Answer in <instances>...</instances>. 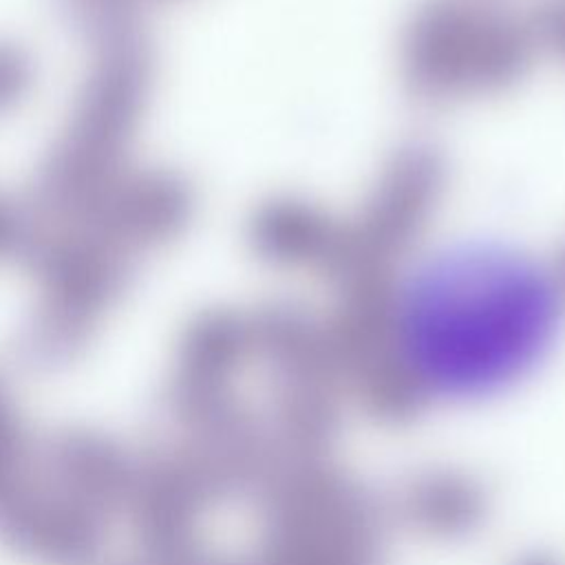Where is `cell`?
Returning a JSON list of instances; mask_svg holds the SVG:
<instances>
[{"mask_svg": "<svg viewBox=\"0 0 565 565\" xmlns=\"http://www.w3.org/2000/svg\"><path fill=\"white\" fill-rule=\"evenodd\" d=\"M565 329V289L536 256L470 238L428 254L391 294L382 358L417 406L468 411L525 386Z\"/></svg>", "mask_w": 565, "mask_h": 565, "instance_id": "6da1fadb", "label": "cell"}, {"mask_svg": "<svg viewBox=\"0 0 565 565\" xmlns=\"http://www.w3.org/2000/svg\"><path fill=\"white\" fill-rule=\"evenodd\" d=\"M95 60L62 135L38 166L31 212L73 225L128 170V150L150 97L154 57L141 22L95 44Z\"/></svg>", "mask_w": 565, "mask_h": 565, "instance_id": "7a4b0ae2", "label": "cell"}, {"mask_svg": "<svg viewBox=\"0 0 565 565\" xmlns=\"http://www.w3.org/2000/svg\"><path fill=\"white\" fill-rule=\"evenodd\" d=\"M42 289L38 329L44 335H77L102 309L128 291L137 278V256L102 236L68 225L38 221L22 258Z\"/></svg>", "mask_w": 565, "mask_h": 565, "instance_id": "3957f363", "label": "cell"}, {"mask_svg": "<svg viewBox=\"0 0 565 565\" xmlns=\"http://www.w3.org/2000/svg\"><path fill=\"white\" fill-rule=\"evenodd\" d=\"M190 210L192 194L179 174L159 168H128L68 227L88 230L137 256L174 238L188 223Z\"/></svg>", "mask_w": 565, "mask_h": 565, "instance_id": "277c9868", "label": "cell"}, {"mask_svg": "<svg viewBox=\"0 0 565 565\" xmlns=\"http://www.w3.org/2000/svg\"><path fill=\"white\" fill-rule=\"evenodd\" d=\"M53 7L64 24L86 35L93 44L139 22L137 0H53Z\"/></svg>", "mask_w": 565, "mask_h": 565, "instance_id": "5b68a950", "label": "cell"}, {"mask_svg": "<svg viewBox=\"0 0 565 565\" xmlns=\"http://www.w3.org/2000/svg\"><path fill=\"white\" fill-rule=\"evenodd\" d=\"M35 77L31 53L13 42L0 38V115L11 113L29 95Z\"/></svg>", "mask_w": 565, "mask_h": 565, "instance_id": "8992f818", "label": "cell"}, {"mask_svg": "<svg viewBox=\"0 0 565 565\" xmlns=\"http://www.w3.org/2000/svg\"><path fill=\"white\" fill-rule=\"evenodd\" d=\"M38 230V218L29 207H22L0 194V263L7 258H24Z\"/></svg>", "mask_w": 565, "mask_h": 565, "instance_id": "52a82bcc", "label": "cell"}]
</instances>
